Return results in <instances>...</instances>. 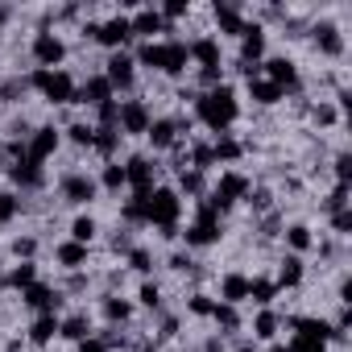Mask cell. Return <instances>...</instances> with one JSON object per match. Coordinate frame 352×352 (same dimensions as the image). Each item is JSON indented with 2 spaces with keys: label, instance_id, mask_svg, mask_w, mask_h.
<instances>
[{
  "label": "cell",
  "instance_id": "obj_16",
  "mask_svg": "<svg viewBox=\"0 0 352 352\" xmlns=\"http://www.w3.org/2000/svg\"><path fill=\"white\" fill-rule=\"evenodd\" d=\"M307 274H311V265H307V257H294V253H278L274 257V265H270V278H274V286H278V294H298L302 290V282H307Z\"/></svg>",
  "mask_w": 352,
  "mask_h": 352
},
{
  "label": "cell",
  "instance_id": "obj_1",
  "mask_svg": "<svg viewBox=\"0 0 352 352\" xmlns=\"http://www.w3.org/2000/svg\"><path fill=\"white\" fill-rule=\"evenodd\" d=\"M187 116H191V124L208 129L212 137L236 133V120H241V96H236V87L224 79L220 87L199 91V96H195V104L187 108Z\"/></svg>",
  "mask_w": 352,
  "mask_h": 352
},
{
  "label": "cell",
  "instance_id": "obj_12",
  "mask_svg": "<svg viewBox=\"0 0 352 352\" xmlns=\"http://www.w3.org/2000/svg\"><path fill=\"white\" fill-rule=\"evenodd\" d=\"M187 54H191V71H228L224 42L212 30L208 34H191L187 38Z\"/></svg>",
  "mask_w": 352,
  "mask_h": 352
},
{
  "label": "cell",
  "instance_id": "obj_32",
  "mask_svg": "<svg viewBox=\"0 0 352 352\" xmlns=\"http://www.w3.org/2000/svg\"><path fill=\"white\" fill-rule=\"evenodd\" d=\"M71 352H112V344L104 340V331H96V336H87V340H79Z\"/></svg>",
  "mask_w": 352,
  "mask_h": 352
},
{
  "label": "cell",
  "instance_id": "obj_23",
  "mask_svg": "<svg viewBox=\"0 0 352 352\" xmlns=\"http://www.w3.org/2000/svg\"><path fill=\"white\" fill-rule=\"evenodd\" d=\"M133 307L141 311V315H162L166 311V286H162V278H137V286H133Z\"/></svg>",
  "mask_w": 352,
  "mask_h": 352
},
{
  "label": "cell",
  "instance_id": "obj_26",
  "mask_svg": "<svg viewBox=\"0 0 352 352\" xmlns=\"http://www.w3.org/2000/svg\"><path fill=\"white\" fill-rule=\"evenodd\" d=\"M63 129V145H71V149H87L91 153V141H96V124H91V116L83 112V116H71L67 124H58Z\"/></svg>",
  "mask_w": 352,
  "mask_h": 352
},
{
  "label": "cell",
  "instance_id": "obj_19",
  "mask_svg": "<svg viewBox=\"0 0 352 352\" xmlns=\"http://www.w3.org/2000/svg\"><path fill=\"white\" fill-rule=\"evenodd\" d=\"M315 241H319V232H315L311 220H286L282 224V236H278L282 253H294V257H311L315 253Z\"/></svg>",
  "mask_w": 352,
  "mask_h": 352
},
{
  "label": "cell",
  "instance_id": "obj_18",
  "mask_svg": "<svg viewBox=\"0 0 352 352\" xmlns=\"http://www.w3.org/2000/svg\"><path fill=\"white\" fill-rule=\"evenodd\" d=\"M100 331V323H96V311L91 307H75V311H63L58 315V340L63 344H79V340H87V336H96Z\"/></svg>",
  "mask_w": 352,
  "mask_h": 352
},
{
  "label": "cell",
  "instance_id": "obj_28",
  "mask_svg": "<svg viewBox=\"0 0 352 352\" xmlns=\"http://www.w3.org/2000/svg\"><path fill=\"white\" fill-rule=\"evenodd\" d=\"M96 187H100V195H129V187H124V162H100L96 166Z\"/></svg>",
  "mask_w": 352,
  "mask_h": 352
},
{
  "label": "cell",
  "instance_id": "obj_25",
  "mask_svg": "<svg viewBox=\"0 0 352 352\" xmlns=\"http://www.w3.org/2000/svg\"><path fill=\"white\" fill-rule=\"evenodd\" d=\"M38 278H42V265L38 261H9L5 270H0V286H5V294H21Z\"/></svg>",
  "mask_w": 352,
  "mask_h": 352
},
{
  "label": "cell",
  "instance_id": "obj_4",
  "mask_svg": "<svg viewBox=\"0 0 352 352\" xmlns=\"http://www.w3.org/2000/svg\"><path fill=\"white\" fill-rule=\"evenodd\" d=\"M25 87L42 100V104H50V108H75V87H79V75L75 71H67V67H58V71H25Z\"/></svg>",
  "mask_w": 352,
  "mask_h": 352
},
{
  "label": "cell",
  "instance_id": "obj_27",
  "mask_svg": "<svg viewBox=\"0 0 352 352\" xmlns=\"http://www.w3.org/2000/svg\"><path fill=\"white\" fill-rule=\"evenodd\" d=\"M67 241H79V245L96 249V241H100V216L96 212H75L71 224H67Z\"/></svg>",
  "mask_w": 352,
  "mask_h": 352
},
{
  "label": "cell",
  "instance_id": "obj_31",
  "mask_svg": "<svg viewBox=\"0 0 352 352\" xmlns=\"http://www.w3.org/2000/svg\"><path fill=\"white\" fill-rule=\"evenodd\" d=\"M21 216V195L17 191H0V224H13Z\"/></svg>",
  "mask_w": 352,
  "mask_h": 352
},
{
  "label": "cell",
  "instance_id": "obj_29",
  "mask_svg": "<svg viewBox=\"0 0 352 352\" xmlns=\"http://www.w3.org/2000/svg\"><path fill=\"white\" fill-rule=\"evenodd\" d=\"M348 195H352V187H340V183H331L323 195H319V216L327 220V216H336V212H348L352 204H348Z\"/></svg>",
  "mask_w": 352,
  "mask_h": 352
},
{
  "label": "cell",
  "instance_id": "obj_30",
  "mask_svg": "<svg viewBox=\"0 0 352 352\" xmlns=\"http://www.w3.org/2000/svg\"><path fill=\"white\" fill-rule=\"evenodd\" d=\"M38 249H42V241L34 232H21V236L9 241V257L13 261H38Z\"/></svg>",
  "mask_w": 352,
  "mask_h": 352
},
{
  "label": "cell",
  "instance_id": "obj_17",
  "mask_svg": "<svg viewBox=\"0 0 352 352\" xmlns=\"http://www.w3.org/2000/svg\"><path fill=\"white\" fill-rule=\"evenodd\" d=\"M216 302H228V307H249V270L241 265H228L216 274Z\"/></svg>",
  "mask_w": 352,
  "mask_h": 352
},
{
  "label": "cell",
  "instance_id": "obj_11",
  "mask_svg": "<svg viewBox=\"0 0 352 352\" xmlns=\"http://www.w3.org/2000/svg\"><path fill=\"white\" fill-rule=\"evenodd\" d=\"M261 79H270L274 87L286 91V100L302 96V71H298V58L294 54H265V63L257 67Z\"/></svg>",
  "mask_w": 352,
  "mask_h": 352
},
{
  "label": "cell",
  "instance_id": "obj_22",
  "mask_svg": "<svg viewBox=\"0 0 352 352\" xmlns=\"http://www.w3.org/2000/svg\"><path fill=\"white\" fill-rule=\"evenodd\" d=\"M5 174H9V183L17 187V195H34V191H42V187L50 183L46 166H38V162H30V157H17Z\"/></svg>",
  "mask_w": 352,
  "mask_h": 352
},
{
  "label": "cell",
  "instance_id": "obj_13",
  "mask_svg": "<svg viewBox=\"0 0 352 352\" xmlns=\"http://www.w3.org/2000/svg\"><path fill=\"white\" fill-rule=\"evenodd\" d=\"M282 331H286V311L282 307H253V315H245V336L257 340L261 348L282 340Z\"/></svg>",
  "mask_w": 352,
  "mask_h": 352
},
{
  "label": "cell",
  "instance_id": "obj_14",
  "mask_svg": "<svg viewBox=\"0 0 352 352\" xmlns=\"http://www.w3.org/2000/svg\"><path fill=\"white\" fill-rule=\"evenodd\" d=\"M96 323L100 327H133L137 323V307H133V298L129 294H96Z\"/></svg>",
  "mask_w": 352,
  "mask_h": 352
},
{
  "label": "cell",
  "instance_id": "obj_6",
  "mask_svg": "<svg viewBox=\"0 0 352 352\" xmlns=\"http://www.w3.org/2000/svg\"><path fill=\"white\" fill-rule=\"evenodd\" d=\"M302 42H311V50H315L319 58H331V63H344V54H348V34H344L331 17H315V21H307Z\"/></svg>",
  "mask_w": 352,
  "mask_h": 352
},
{
  "label": "cell",
  "instance_id": "obj_15",
  "mask_svg": "<svg viewBox=\"0 0 352 352\" xmlns=\"http://www.w3.org/2000/svg\"><path fill=\"white\" fill-rule=\"evenodd\" d=\"M58 149H63V129H58V120H42V124H34V133L25 137V157L38 162V166L54 162Z\"/></svg>",
  "mask_w": 352,
  "mask_h": 352
},
{
  "label": "cell",
  "instance_id": "obj_2",
  "mask_svg": "<svg viewBox=\"0 0 352 352\" xmlns=\"http://www.w3.org/2000/svg\"><path fill=\"white\" fill-rule=\"evenodd\" d=\"M253 191V174L249 170H241V166H232V170H216L212 179H208V195H204V204L216 212V216H232L241 204H245V195Z\"/></svg>",
  "mask_w": 352,
  "mask_h": 352
},
{
  "label": "cell",
  "instance_id": "obj_24",
  "mask_svg": "<svg viewBox=\"0 0 352 352\" xmlns=\"http://www.w3.org/2000/svg\"><path fill=\"white\" fill-rule=\"evenodd\" d=\"M245 96H249V104H253L257 112H274V108L286 104V91L274 87V83L261 79V75H249V79H245Z\"/></svg>",
  "mask_w": 352,
  "mask_h": 352
},
{
  "label": "cell",
  "instance_id": "obj_20",
  "mask_svg": "<svg viewBox=\"0 0 352 352\" xmlns=\"http://www.w3.org/2000/svg\"><path fill=\"white\" fill-rule=\"evenodd\" d=\"M50 257H54V270L58 274H79V270H91V261H96V249H87V245H79V241H54V249H50Z\"/></svg>",
  "mask_w": 352,
  "mask_h": 352
},
{
  "label": "cell",
  "instance_id": "obj_9",
  "mask_svg": "<svg viewBox=\"0 0 352 352\" xmlns=\"http://www.w3.org/2000/svg\"><path fill=\"white\" fill-rule=\"evenodd\" d=\"M120 108H116V133L124 137V141H145V133H149V124H153V108L141 100V96H124V100H116Z\"/></svg>",
  "mask_w": 352,
  "mask_h": 352
},
{
  "label": "cell",
  "instance_id": "obj_7",
  "mask_svg": "<svg viewBox=\"0 0 352 352\" xmlns=\"http://www.w3.org/2000/svg\"><path fill=\"white\" fill-rule=\"evenodd\" d=\"M58 199L75 212H91V204L100 199V187H96V170H63L58 174Z\"/></svg>",
  "mask_w": 352,
  "mask_h": 352
},
{
  "label": "cell",
  "instance_id": "obj_3",
  "mask_svg": "<svg viewBox=\"0 0 352 352\" xmlns=\"http://www.w3.org/2000/svg\"><path fill=\"white\" fill-rule=\"evenodd\" d=\"M224 236H228V220H224V216H216L208 204H191V220L183 224L179 245H183L187 253H204V249L224 245Z\"/></svg>",
  "mask_w": 352,
  "mask_h": 352
},
{
  "label": "cell",
  "instance_id": "obj_21",
  "mask_svg": "<svg viewBox=\"0 0 352 352\" xmlns=\"http://www.w3.org/2000/svg\"><path fill=\"white\" fill-rule=\"evenodd\" d=\"M108 100H116L112 83H108L100 71H87V79H79V87H75V108L96 112V108H100V104H108Z\"/></svg>",
  "mask_w": 352,
  "mask_h": 352
},
{
  "label": "cell",
  "instance_id": "obj_10",
  "mask_svg": "<svg viewBox=\"0 0 352 352\" xmlns=\"http://www.w3.org/2000/svg\"><path fill=\"white\" fill-rule=\"evenodd\" d=\"M124 187L129 195H149L162 183V162L153 153H124Z\"/></svg>",
  "mask_w": 352,
  "mask_h": 352
},
{
  "label": "cell",
  "instance_id": "obj_8",
  "mask_svg": "<svg viewBox=\"0 0 352 352\" xmlns=\"http://www.w3.org/2000/svg\"><path fill=\"white\" fill-rule=\"evenodd\" d=\"M100 75L112 83L116 100H124V96H137V79H141V71H137V58H133V50H112V54H104V63H100Z\"/></svg>",
  "mask_w": 352,
  "mask_h": 352
},
{
  "label": "cell",
  "instance_id": "obj_5",
  "mask_svg": "<svg viewBox=\"0 0 352 352\" xmlns=\"http://www.w3.org/2000/svg\"><path fill=\"white\" fill-rule=\"evenodd\" d=\"M25 54H30L34 71H58V67H67L71 46H67V34H58V30H34Z\"/></svg>",
  "mask_w": 352,
  "mask_h": 352
}]
</instances>
